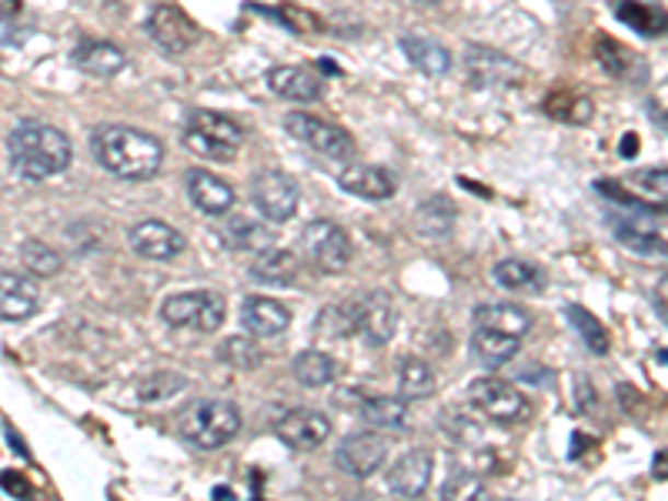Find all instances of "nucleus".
<instances>
[{"label":"nucleus","instance_id":"20","mask_svg":"<svg viewBox=\"0 0 668 501\" xmlns=\"http://www.w3.org/2000/svg\"><path fill=\"white\" fill-rule=\"evenodd\" d=\"M41 307V291L34 278L24 275H0V322H27L37 315Z\"/></svg>","mask_w":668,"mask_h":501},{"label":"nucleus","instance_id":"47","mask_svg":"<svg viewBox=\"0 0 668 501\" xmlns=\"http://www.w3.org/2000/svg\"><path fill=\"white\" fill-rule=\"evenodd\" d=\"M622 144H625V148H622V154H625V158H632V154L638 151V148H635V144H638V138H635V135H625V141H622Z\"/></svg>","mask_w":668,"mask_h":501},{"label":"nucleus","instance_id":"26","mask_svg":"<svg viewBox=\"0 0 668 501\" xmlns=\"http://www.w3.org/2000/svg\"><path fill=\"white\" fill-rule=\"evenodd\" d=\"M454 221H458V208H454V201L445 198V195L425 198V201L415 208V214H412L415 231H418L422 237H431V241L448 237V234L454 231Z\"/></svg>","mask_w":668,"mask_h":501},{"label":"nucleus","instance_id":"17","mask_svg":"<svg viewBox=\"0 0 668 501\" xmlns=\"http://www.w3.org/2000/svg\"><path fill=\"white\" fill-rule=\"evenodd\" d=\"M435 475V458L425 448H412L401 455L391 468H388V488L398 498H422L431 485Z\"/></svg>","mask_w":668,"mask_h":501},{"label":"nucleus","instance_id":"38","mask_svg":"<svg viewBox=\"0 0 668 501\" xmlns=\"http://www.w3.org/2000/svg\"><path fill=\"white\" fill-rule=\"evenodd\" d=\"M184 388H187L184 374H177V371H154L151 378L141 382L138 395H141V401H168V398L181 395Z\"/></svg>","mask_w":668,"mask_h":501},{"label":"nucleus","instance_id":"21","mask_svg":"<svg viewBox=\"0 0 668 501\" xmlns=\"http://www.w3.org/2000/svg\"><path fill=\"white\" fill-rule=\"evenodd\" d=\"M74 65L84 71V74H91V78H114V74H120L124 68H127V54L117 47V44H111V40H101V37H84V40H78V47H74Z\"/></svg>","mask_w":668,"mask_h":501},{"label":"nucleus","instance_id":"28","mask_svg":"<svg viewBox=\"0 0 668 501\" xmlns=\"http://www.w3.org/2000/svg\"><path fill=\"white\" fill-rule=\"evenodd\" d=\"M612 231L629 250H635V255H642V258H661L665 255V237L648 221H638L632 214L629 218H612Z\"/></svg>","mask_w":668,"mask_h":501},{"label":"nucleus","instance_id":"12","mask_svg":"<svg viewBox=\"0 0 668 501\" xmlns=\"http://www.w3.org/2000/svg\"><path fill=\"white\" fill-rule=\"evenodd\" d=\"M145 31L151 34V40L164 50V54H184L197 44L200 31L197 24L177 8V4H154L148 11Z\"/></svg>","mask_w":668,"mask_h":501},{"label":"nucleus","instance_id":"33","mask_svg":"<svg viewBox=\"0 0 668 501\" xmlns=\"http://www.w3.org/2000/svg\"><path fill=\"white\" fill-rule=\"evenodd\" d=\"M291 371H295L298 385H304V388H324V385L334 382V374H338V364H334V358L324 354V351H301V354L295 358Z\"/></svg>","mask_w":668,"mask_h":501},{"label":"nucleus","instance_id":"45","mask_svg":"<svg viewBox=\"0 0 668 501\" xmlns=\"http://www.w3.org/2000/svg\"><path fill=\"white\" fill-rule=\"evenodd\" d=\"M638 180L648 187V195H655L658 205H661V198H665V171H661V167H658V171H642Z\"/></svg>","mask_w":668,"mask_h":501},{"label":"nucleus","instance_id":"35","mask_svg":"<svg viewBox=\"0 0 668 501\" xmlns=\"http://www.w3.org/2000/svg\"><path fill=\"white\" fill-rule=\"evenodd\" d=\"M615 14L622 24H629L642 37H661V31H665V14L658 8L638 4V0H619Z\"/></svg>","mask_w":668,"mask_h":501},{"label":"nucleus","instance_id":"29","mask_svg":"<svg viewBox=\"0 0 668 501\" xmlns=\"http://www.w3.org/2000/svg\"><path fill=\"white\" fill-rule=\"evenodd\" d=\"M495 284L505 288V291H515V294H539L545 288V275L534 268L531 261H521V258H505L495 265L492 271Z\"/></svg>","mask_w":668,"mask_h":501},{"label":"nucleus","instance_id":"49","mask_svg":"<svg viewBox=\"0 0 668 501\" xmlns=\"http://www.w3.org/2000/svg\"><path fill=\"white\" fill-rule=\"evenodd\" d=\"M348 501H361V498H348Z\"/></svg>","mask_w":668,"mask_h":501},{"label":"nucleus","instance_id":"15","mask_svg":"<svg viewBox=\"0 0 668 501\" xmlns=\"http://www.w3.org/2000/svg\"><path fill=\"white\" fill-rule=\"evenodd\" d=\"M127 241L148 261H174L184 250V234L174 231L168 221H158V218L138 221V224L130 228Z\"/></svg>","mask_w":668,"mask_h":501},{"label":"nucleus","instance_id":"30","mask_svg":"<svg viewBox=\"0 0 668 501\" xmlns=\"http://www.w3.org/2000/svg\"><path fill=\"white\" fill-rule=\"evenodd\" d=\"M545 110L555 117V120H565V124H588L591 114H595V104L588 94H581L578 88H555L549 97H545Z\"/></svg>","mask_w":668,"mask_h":501},{"label":"nucleus","instance_id":"48","mask_svg":"<svg viewBox=\"0 0 668 501\" xmlns=\"http://www.w3.org/2000/svg\"><path fill=\"white\" fill-rule=\"evenodd\" d=\"M661 465H665V452H658V455H655V468H652V471H655L658 478H665V468H661Z\"/></svg>","mask_w":668,"mask_h":501},{"label":"nucleus","instance_id":"23","mask_svg":"<svg viewBox=\"0 0 668 501\" xmlns=\"http://www.w3.org/2000/svg\"><path fill=\"white\" fill-rule=\"evenodd\" d=\"M267 88H272L278 97L298 101V104H311L324 94L321 78L308 68H272L267 71Z\"/></svg>","mask_w":668,"mask_h":501},{"label":"nucleus","instance_id":"40","mask_svg":"<svg viewBox=\"0 0 668 501\" xmlns=\"http://www.w3.org/2000/svg\"><path fill=\"white\" fill-rule=\"evenodd\" d=\"M441 501H495L488 485L475 475H454L441 488Z\"/></svg>","mask_w":668,"mask_h":501},{"label":"nucleus","instance_id":"18","mask_svg":"<svg viewBox=\"0 0 668 501\" xmlns=\"http://www.w3.org/2000/svg\"><path fill=\"white\" fill-rule=\"evenodd\" d=\"M291 325V311L275 301V298H244L241 304V328L247 331V338H278L285 335Z\"/></svg>","mask_w":668,"mask_h":501},{"label":"nucleus","instance_id":"22","mask_svg":"<svg viewBox=\"0 0 668 501\" xmlns=\"http://www.w3.org/2000/svg\"><path fill=\"white\" fill-rule=\"evenodd\" d=\"M472 322H475V328H488V331H498V335H508L518 341L531 331V315L521 304H511V301L479 304Z\"/></svg>","mask_w":668,"mask_h":501},{"label":"nucleus","instance_id":"13","mask_svg":"<svg viewBox=\"0 0 668 501\" xmlns=\"http://www.w3.org/2000/svg\"><path fill=\"white\" fill-rule=\"evenodd\" d=\"M394 328H398V307L388 291H371L358 301L355 335H361L365 345L384 348L394 338Z\"/></svg>","mask_w":668,"mask_h":501},{"label":"nucleus","instance_id":"19","mask_svg":"<svg viewBox=\"0 0 668 501\" xmlns=\"http://www.w3.org/2000/svg\"><path fill=\"white\" fill-rule=\"evenodd\" d=\"M187 198L200 214L221 218L234 208V187L211 171H187Z\"/></svg>","mask_w":668,"mask_h":501},{"label":"nucleus","instance_id":"10","mask_svg":"<svg viewBox=\"0 0 668 501\" xmlns=\"http://www.w3.org/2000/svg\"><path fill=\"white\" fill-rule=\"evenodd\" d=\"M468 401L498 424H518L531 411L528 398L502 378H475L468 385Z\"/></svg>","mask_w":668,"mask_h":501},{"label":"nucleus","instance_id":"25","mask_svg":"<svg viewBox=\"0 0 668 501\" xmlns=\"http://www.w3.org/2000/svg\"><path fill=\"white\" fill-rule=\"evenodd\" d=\"M251 275H254V281H261V284L288 288V284L298 281L301 261L291 255V250H285V247H261L257 255H254Z\"/></svg>","mask_w":668,"mask_h":501},{"label":"nucleus","instance_id":"39","mask_svg":"<svg viewBox=\"0 0 668 501\" xmlns=\"http://www.w3.org/2000/svg\"><path fill=\"white\" fill-rule=\"evenodd\" d=\"M355 315H358V304H352V301L331 304V307H324V315H321V322H318V331H321V335H331V338L355 335Z\"/></svg>","mask_w":668,"mask_h":501},{"label":"nucleus","instance_id":"3","mask_svg":"<svg viewBox=\"0 0 668 501\" xmlns=\"http://www.w3.org/2000/svg\"><path fill=\"white\" fill-rule=\"evenodd\" d=\"M241 431V411L231 401H194L177 415V434L200 452H218Z\"/></svg>","mask_w":668,"mask_h":501},{"label":"nucleus","instance_id":"43","mask_svg":"<svg viewBox=\"0 0 668 501\" xmlns=\"http://www.w3.org/2000/svg\"><path fill=\"white\" fill-rule=\"evenodd\" d=\"M288 31H295V34H308V31H314L318 27V21L308 14V11H298V8H278V14H275Z\"/></svg>","mask_w":668,"mask_h":501},{"label":"nucleus","instance_id":"9","mask_svg":"<svg viewBox=\"0 0 668 501\" xmlns=\"http://www.w3.org/2000/svg\"><path fill=\"white\" fill-rule=\"evenodd\" d=\"M464 81L475 91H505L521 81V68L502 50L468 44L464 47Z\"/></svg>","mask_w":668,"mask_h":501},{"label":"nucleus","instance_id":"2","mask_svg":"<svg viewBox=\"0 0 668 501\" xmlns=\"http://www.w3.org/2000/svg\"><path fill=\"white\" fill-rule=\"evenodd\" d=\"M74 148L54 124L41 120H21L14 124V131L8 135V161L11 171L24 180H47L57 177L71 167Z\"/></svg>","mask_w":668,"mask_h":501},{"label":"nucleus","instance_id":"1","mask_svg":"<svg viewBox=\"0 0 668 501\" xmlns=\"http://www.w3.org/2000/svg\"><path fill=\"white\" fill-rule=\"evenodd\" d=\"M94 161L120 180H148L164 164V144L127 124H101L91 135Z\"/></svg>","mask_w":668,"mask_h":501},{"label":"nucleus","instance_id":"27","mask_svg":"<svg viewBox=\"0 0 668 501\" xmlns=\"http://www.w3.org/2000/svg\"><path fill=\"white\" fill-rule=\"evenodd\" d=\"M401 50L412 60V65L428 74V78H445L451 71V50L441 47L431 37H418V34H405L401 37Z\"/></svg>","mask_w":668,"mask_h":501},{"label":"nucleus","instance_id":"16","mask_svg":"<svg viewBox=\"0 0 668 501\" xmlns=\"http://www.w3.org/2000/svg\"><path fill=\"white\" fill-rule=\"evenodd\" d=\"M338 187L352 198H361V201H391L398 184H394V174L388 167H378V164H348L345 171H338Z\"/></svg>","mask_w":668,"mask_h":501},{"label":"nucleus","instance_id":"5","mask_svg":"<svg viewBox=\"0 0 668 501\" xmlns=\"http://www.w3.org/2000/svg\"><path fill=\"white\" fill-rule=\"evenodd\" d=\"M298 247H301V258L321 271V275H338L352 265L355 258V247H352V237L345 234L342 224H334L327 218H318L311 221L301 237H298Z\"/></svg>","mask_w":668,"mask_h":501},{"label":"nucleus","instance_id":"7","mask_svg":"<svg viewBox=\"0 0 668 501\" xmlns=\"http://www.w3.org/2000/svg\"><path fill=\"white\" fill-rule=\"evenodd\" d=\"M161 318L171 328L211 335L224 325V301L215 291H177V294L164 298Z\"/></svg>","mask_w":668,"mask_h":501},{"label":"nucleus","instance_id":"4","mask_svg":"<svg viewBox=\"0 0 668 501\" xmlns=\"http://www.w3.org/2000/svg\"><path fill=\"white\" fill-rule=\"evenodd\" d=\"M244 131L241 124L218 110H191L184 117V144L187 151L208 161H231L241 151Z\"/></svg>","mask_w":668,"mask_h":501},{"label":"nucleus","instance_id":"34","mask_svg":"<svg viewBox=\"0 0 668 501\" xmlns=\"http://www.w3.org/2000/svg\"><path fill=\"white\" fill-rule=\"evenodd\" d=\"M518 348H521L518 338H508V335H498V331H488V328H475V335H472V351L488 368L508 364L518 354Z\"/></svg>","mask_w":668,"mask_h":501},{"label":"nucleus","instance_id":"37","mask_svg":"<svg viewBox=\"0 0 668 501\" xmlns=\"http://www.w3.org/2000/svg\"><path fill=\"white\" fill-rule=\"evenodd\" d=\"M568 322L575 325V331L581 335V341L588 345V351H595V354H606L609 351V331H606V325H601L591 311H585L581 304H568Z\"/></svg>","mask_w":668,"mask_h":501},{"label":"nucleus","instance_id":"8","mask_svg":"<svg viewBox=\"0 0 668 501\" xmlns=\"http://www.w3.org/2000/svg\"><path fill=\"white\" fill-rule=\"evenodd\" d=\"M251 201H254V208H257V214L264 221L285 224V221H291L298 214L301 187L285 171H261L251 180Z\"/></svg>","mask_w":668,"mask_h":501},{"label":"nucleus","instance_id":"6","mask_svg":"<svg viewBox=\"0 0 668 501\" xmlns=\"http://www.w3.org/2000/svg\"><path fill=\"white\" fill-rule=\"evenodd\" d=\"M285 131L321 158H331V161L355 158V138L345 128H338V124H331L318 114H308V110L285 114Z\"/></svg>","mask_w":668,"mask_h":501},{"label":"nucleus","instance_id":"36","mask_svg":"<svg viewBox=\"0 0 668 501\" xmlns=\"http://www.w3.org/2000/svg\"><path fill=\"white\" fill-rule=\"evenodd\" d=\"M21 261H24V268H27L34 278H57L60 268H64V258L57 255L50 244H44V241H37V237H31V241L21 244Z\"/></svg>","mask_w":668,"mask_h":501},{"label":"nucleus","instance_id":"44","mask_svg":"<svg viewBox=\"0 0 668 501\" xmlns=\"http://www.w3.org/2000/svg\"><path fill=\"white\" fill-rule=\"evenodd\" d=\"M0 485H4L8 488V494H18L21 501H34V488H31V481L24 478V475H18V471H4V475H0Z\"/></svg>","mask_w":668,"mask_h":501},{"label":"nucleus","instance_id":"24","mask_svg":"<svg viewBox=\"0 0 668 501\" xmlns=\"http://www.w3.org/2000/svg\"><path fill=\"white\" fill-rule=\"evenodd\" d=\"M595 57H598V65L619 81H642L645 78V60L609 34L595 37Z\"/></svg>","mask_w":668,"mask_h":501},{"label":"nucleus","instance_id":"41","mask_svg":"<svg viewBox=\"0 0 668 501\" xmlns=\"http://www.w3.org/2000/svg\"><path fill=\"white\" fill-rule=\"evenodd\" d=\"M224 241L234 247V250H261V244L267 247V231L264 228H257L254 221H247V218H234L228 228H224Z\"/></svg>","mask_w":668,"mask_h":501},{"label":"nucleus","instance_id":"31","mask_svg":"<svg viewBox=\"0 0 668 501\" xmlns=\"http://www.w3.org/2000/svg\"><path fill=\"white\" fill-rule=\"evenodd\" d=\"M398 385H401V395H405L408 401H422V398H431L435 395V371L408 354V358H401L398 364Z\"/></svg>","mask_w":668,"mask_h":501},{"label":"nucleus","instance_id":"11","mask_svg":"<svg viewBox=\"0 0 668 501\" xmlns=\"http://www.w3.org/2000/svg\"><path fill=\"white\" fill-rule=\"evenodd\" d=\"M334 462H338V468L352 478H371L388 462V438H381L375 431L345 434L338 448H334Z\"/></svg>","mask_w":668,"mask_h":501},{"label":"nucleus","instance_id":"32","mask_svg":"<svg viewBox=\"0 0 668 501\" xmlns=\"http://www.w3.org/2000/svg\"><path fill=\"white\" fill-rule=\"evenodd\" d=\"M361 421L371 424V428H405L412 421V411H408V401L405 398H368L361 401L358 408Z\"/></svg>","mask_w":668,"mask_h":501},{"label":"nucleus","instance_id":"14","mask_svg":"<svg viewBox=\"0 0 668 501\" xmlns=\"http://www.w3.org/2000/svg\"><path fill=\"white\" fill-rule=\"evenodd\" d=\"M275 434L295 452H314L331 438V418L314 408H295L278 418Z\"/></svg>","mask_w":668,"mask_h":501},{"label":"nucleus","instance_id":"42","mask_svg":"<svg viewBox=\"0 0 668 501\" xmlns=\"http://www.w3.org/2000/svg\"><path fill=\"white\" fill-rule=\"evenodd\" d=\"M218 354H221V361H224V364L241 368V371H247V368H257V364H261V351H257L254 338H244V335L228 338V341L218 348Z\"/></svg>","mask_w":668,"mask_h":501},{"label":"nucleus","instance_id":"46","mask_svg":"<svg viewBox=\"0 0 668 501\" xmlns=\"http://www.w3.org/2000/svg\"><path fill=\"white\" fill-rule=\"evenodd\" d=\"M8 438H11V448H18V455H27V448L21 445V434L14 428H8Z\"/></svg>","mask_w":668,"mask_h":501}]
</instances>
